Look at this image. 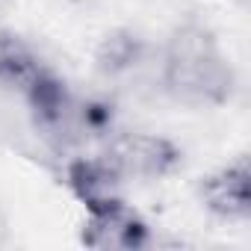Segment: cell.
I'll return each mask as SVG.
<instances>
[{"mask_svg":"<svg viewBox=\"0 0 251 251\" xmlns=\"http://www.w3.org/2000/svg\"><path fill=\"white\" fill-rule=\"evenodd\" d=\"M163 89L189 106H222L233 95V68L204 24H180L160 56Z\"/></svg>","mask_w":251,"mask_h":251,"instance_id":"obj_1","label":"cell"},{"mask_svg":"<svg viewBox=\"0 0 251 251\" xmlns=\"http://www.w3.org/2000/svg\"><path fill=\"white\" fill-rule=\"evenodd\" d=\"M103 160L121 177H166L180 163V151L154 133H118L109 136Z\"/></svg>","mask_w":251,"mask_h":251,"instance_id":"obj_2","label":"cell"},{"mask_svg":"<svg viewBox=\"0 0 251 251\" xmlns=\"http://www.w3.org/2000/svg\"><path fill=\"white\" fill-rule=\"evenodd\" d=\"M80 239L86 248H98V251H136L148 245L151 230L145 219L127 207V201H121L109 210L89 213Z\"/></svg>","mask_w":251,"mask_h":251,"instance_id":"obj_3","label":"cell"},{"mask_svg":"<svg viewBox=\"0 0 251 251\" xmlns=\"http://www.w3.org/2000/svg\"><path fill=\"white\" fill-rule=\"evenodd\" d=\"M201 201L210 213L227 222H245L251 216V169L248 157H236L219 172L201 180Z\"/></svg>","mask_w":251,"mask_h":251,"instance_id":"obj_4","label":"cell"},{"mask_svg":"<svg viewBox=\"0 0 251 251\" xmlns=\"http://www.w3.org/2000/svg\"><path fill=\"white\" fill-rule=\"evenodd\" d=\"M65 183L74 198L86 207V213H100L124 201L121 195V175L103 157H80L71 160L65 169Z\"/></svg>","mask_w":251,"mask_h":251,"instance_id":"obj_5","label":"cell"},{"mask_svg":"<svg viewBox=\"0 0 251 251\" xmlns=\"http://www.w3.org/2000/svg\"><path fill=\"white\" fill-rule=\"evenodd\" d=\"M45 71L48 65L18 33L0 30V86L27 95Z\"/></svg>","mask_w":251,"mask_h":251,"instance_id":"obj_6","label":"cell"},{"mask_svg":"<svg viewBox=\"0 0 251 251\" xmlns=\"http://www.w3.org/2000/svg\"><path fill=\"white\" fill-rule=\"evenodd\" d=\"M151 62V50L148 45L133 36V33H112L103 39L100 50H98V65L106 77L115 80H139L142 71Z\"/></svg>","mask_w":251,"mask_h":251,"instance_id":"obj_7","label":"cell"}]
</instances>
